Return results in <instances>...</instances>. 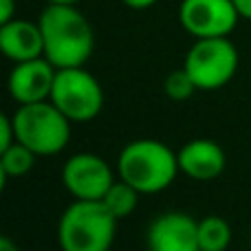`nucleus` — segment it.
Returning <instances> with one entry per match:
<instances>
[{"instance_id":"39448f33","label":"nucleus","mask_w":251,"mask_h":251,"mask_svg":"<svg viewBox=\"0 0 251 251\" xmlns=\"http://www.w3.org/2000/svg\"><path fill=\"white\" fill-rule=\"evenodd\" d=\"M238 62V49L229 38H199L187 51L183 69L199 91H216L234 79Z\"/></svg>"},{"instance_id":"6e6552de","label":"nucleus","mask_w":251,"mask_h":251,"mask_svg":"<svg viewBox=\"0 0 251 251\" xmlns=\"http://www.w3.org/2000/svg\"><path fill=\"white\" fill-rule=\"evenodd\" d=\"M113 183L110 165L93 152L73 154L62 168V185L75 201H101Z\"/></svg>"},{"instance_id":"7ed1b4c3","label":"nucleus","mask_w":251,"mask_h":251,"mask_svg":"<svg viewBox=\"0 0 251 251\" xmlns=\"http://www.w3.org/2000/svg\"><path fill=\"white\" fill-rule=\"evenodd\" d=\"M117 218L104 201H75L57 223L62 251H110L117 234Z\"/></svg>"},{"instance_id":"1a4fd4ad","label":"nucleus","mask_w":251,"mask_h":251,"mask_svg":"<svg viewBox=\"0 0 251 251\" xmlns=\"http://www.w3.org/2000/svg\"><path fill=\"white\" fill-rule=\"evenodd\" d=\"M55 73H57V69L47 57L16 62L7 79L9 95L18 101V106L51 100Z\"/></svg>"},{"instance_id":"9d476101","label":"nucleus","mask_w":251,"mask_h":251,"mask_svg":"<svg viewBox=\"0 0 251 251\" xmlns=\"http://www.w3.org/2000/svg\"><path fill=\"white\" fill-rule=\"evenodd\" d=\"M148 251H201L199 221L183 212L156 216L148 229Z\"/></svg>"},{"instance_id":"ddd939ff","label":"nucleus","mask_w":251,"mask_h":251,"mask_svg":"<svg viewBox=\"0 0 251 251\" xmlns=\"http://www.w3.org/2000/svg\"><path fill=\"white\" fill-rule=\"evenodd\" d=\"M231 245V227L223 216H205L199 221V249L227 251Z\"/></svg>"},{"instance_id":"0eeeda50","label":"nucleus","mask_w":251,"mask_h":251,"mask_svg":"<svg viewBox=\"0 0 251 251\" xmlns=\"http://www.w3.org/2000/svg\"><path fill=\"white\" fill-rule=\"evenodd\" d=\"M238 20L234 0H181L178 7V22L194 40L229 38Z\"/></svg>"},{"instance_id":"9b49d317","label":"nucleus","mask_w":251,"mask_h":251,"mask_svg":"<svg viewBox=\"0 0 251 251\" xmlns=\"http://www.w3.org/2000/svg\"><path fill=\"white\" fill-rule=\"evenodd\" d=\"M178 168L185 176L194 181H212L225 170L227 154L216 141L212 139H194L187 141L176 152Z\"/></svg>"},{"instance_id":"4468645a","label":"nucleus","mask_w":251,"mask_h":251,"mask_svg":"<svg viewBox=\"0 0 251 251\" xmlns=\"http://www.w3.org/2000/svg\"><path fill=\"white\" fill-rule=\"evenodd\" d=\"M35 159H38V154L33 150H29L26 146H22L20 141L9 146L7 150H2L0 152V176H2V183H7L9 178L29 174Z\"/></svg>"},{"instance_id":"f3484780","label":"nucleus","mask_w":251,"mask_h":251,"mask_svg":"<svg viewBox=\"0 0 251 251\" xmlns=\"http://www.w3.org/2000/svg\"><path fill=\"white\" fill-rule=\"evenodd\" d=\"M16 143V128L11 115H0V152Z\"/></svg>"},{"instance_id":"423d86ee","label":"nucleus","mask_w":251,"mask_h":251,"mask_svg":"<svg viewBox=\"0 0 251 251\" xmlns=\"http://www.w3.org/2000/svg\"><path fill=\"white\" fill-rule=\"evenodd\" d=\"M104 88L84 66L57 69L51 101L73 124L93 122L104 108Z\"/></svg>"},{"instance_id":"dca6fc26","label":"nucleus","mask_w":251,"mask_h":251,"mask_svg":"<svg viewBox=\"0 0 251 251\" xmlns=\"http://www.w3.org/2000/svg\"><path fill=\"white\" fill-rule=\"evenodd\" d=\"M163 88H165V95H168L172 101H187L196 91H199L194 79L190 77V73H187L185 69L172 71V73L165 77Z\"/></svg>"},{"instance_id":"f257e3e1","label":"nucleus","mask_w":251,"mask_h":251,"mask_svg":"<svg viewBox=\"0 0 251 251\" xmlns=\"http://www.w3.org/2000/svg\"><path fill=\"white\" fill-rule=\"evenodd\" d=\"M44 38V57L55 69L84 66L95 49V33L77 4H47L38 20Z\"/></svg>"},{"instance_id":"f8f14e48","label":"nucleus","mask_w":251,"mask_h":251,"mask_svg":"<svg viewBox=\"0 0 251 251\" xmlns=\"http://www.w3.org/2000/svg\"><path fill=\"white\" fill-rule=\"evenodd\" d=\"M0 51L11 62L44 57V38L38 22L13 18L0 25Z\"/></svg>"},{"instance_id":"412c9836","label":"nucleus","mask_w":251,"mask_h":251,"mask_svg":"<svg viewBox=\"0 0 251 251\" xmlns=\"http://www.w3.org/2000/svg\"><path fill=\"white\" fill-rule=\"evenodd\" d=\"M0 251H20V247H18L9 236H2V238H0Z\"/></svg>"},{"instance_id":"aec40b11","label":"nucleus","mask_w":251,"mask_h":251,"mask_svg":"<svg viewBox=\"0 0 251 251\" xmlns=\"http://www.w3.org/2000/svg\"><path fill=\"white\" fill-rule=\"evenodd\" d=\"M122 2L126 4V7H130V9H137V11H141V9L152 7V4H154L156 0H122Z\"/></svg>"},{"instance_id":"6ab92c4d","label":"nucleus","mask_w":251,"mask_h":251,"mask_svg":"<svg viewBox=\"0 0 251 251\" xmlns=\"http://www.w3.org/2000/svg\"><path fill=\"white\" fill-rule=\"evenodd\" d=\"M236 9H238L240 18H245V20H251V0H234Z\"/></svg>"},{"instance_id":"4be33fe9","label":"nucleus","mask_w":251,"mask_h":251,"mask_svg":"<svg viewBox=\"0 0 251 251\" xmlns=\"http://www.w3.org/2000/svg\"><path fill=\"white\" fill-rule=\"evenodd\" d=\"M82 0H47V4H79Z\"/></svg>"},{"instance_id":"20e7f679","label":"nucleus","mask_w":251,"mask_h":251,"mask_svg":"<svg viewBox=\"0 0 251 251\" xmlns=\"http://www.w3.org/2000/svg\"><path fill=\"white\" fill-rule=\"evenodd\" d=\"M16 141L33 150L38 156L60 154L71 141V119L51 100L20 104L11 115Z\"/></svg>"},{"instance_id":"f03ea898","label":"nucleus","mask_w":251,"mask_h":251,"mask_svg":"<svg viewBox=\"0 0 251 251\" xmlns=\"http://www.w3.org/2000/svg\"><path fill=\"white\" fill-rule=\"evenodd\" d=\"M117 172L119 178L141 194H159L172 185L181 168L176 152L170 146L156 139H137L119 152Z\"/></svg>"},{"instance_id":"a211bd4d","label":"nucleus","mask_w":251,"mask_h":251,"mask_svg":"<svg viewBox=\"0 0 251 251\" xmlns=\"http://www.w3.org/2000/svg\"><path fill=\"white\" fill-rule=\"evenodd\" d=\"M16 18V0H0V25Z\"/></svg>"},{"instance_id":"2eb2a0df","label":"nucleus","mask_w":251,"mask_h":251,"mask_svg":"<svg viewBox=\"0 0 251 251\" xmlns=\"http://www.w3.org/2000/svg\"><path fill=\"white\" fill-rule=\"evenodd\" d=\"M139 196H141V192H139L137 187H132L130 183H126L124 178H119V181H115L113 185H110V190L106 192V196L101 201H104V205L113 212V216L117 218V221H122V218H128L130 214L137 209Z\"/></svg>"}]
</instances>
